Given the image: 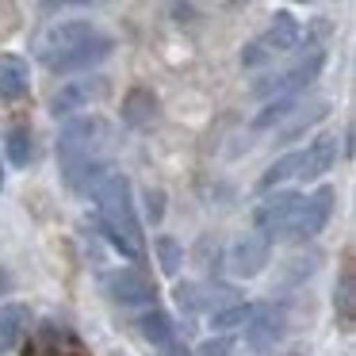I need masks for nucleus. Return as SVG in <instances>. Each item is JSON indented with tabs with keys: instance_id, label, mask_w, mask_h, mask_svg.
<instances>
[{
	"instance_id": "nucleus-2",
	"label": "nucleus",
	"mask_w": 356,
	"mask_h": 356,
	"mask_svg": "<svg viewBox=\"0 0 356 356\" xmlns=\"http://www.w3.org/2000/svg\"><path fill=\"white\" fill-rule=\"evenodd\" d=\"M108 142V123L100 115H81V119H70L58 134V161L73 165V161H85V157H96V149Z\"/></svg>"
},
{
	"instance_id": "nucleus-27",
	"label": "nucleus",
	"mask_w": 356,
	"mask_h": 356,
	"mask_svg": "<svg viewBox=\"0 0 356 356\" xmlns=\"http://www.w3.org/2000/svg\"><path fill=\"white\" fill-rule=\"evenodd\" d=\"M264 62H272V54L261 47V42H253V47L241 50V65H264Z\"/></svg>"
},
{
	"instance_id": "nucleus-3",
	"label": "nucleus",
	"mask_w": 356,
	"mask_h": 356,
	"mask_svg": "<svg viewBox=\"0 0 356 356\" xmlns=\"http://www.w3.org/2000/svg\"><path fill=\"white\" fill-rule=\"evenodd\" d=\"M88 35H96V27L88 24V19H62V24H50L47 31L35 39V58L50 70L65 50H73L77 42H85Z\"/></svg>"
},
{
	"instance_id": "nucleus-11",
	"label": "nucleus",
	"mask_w": 356,
	"mask_h": 356,
	"mask_svg": "<svg viewBox=\"0 0 356 356\" xmlns=\"http://www.w3.org/2000/svg\"><path fill=\"white\" fill-rule=\"evenodd\" d=\"M299 39H302V31H299V24H295L291 12H276V16H272V27H268V31H264L257 42H261V47L268 50L272 58H276V54L295 50V47H299Z\"/></svg>"
},
{
	"instance_id": "nucleus-5",
	"label": "nucleus",
	"mask_w": 356,
	"mask_h": 356,
	"mask_svg": "<svg viewBox=\"0 0 356 356\" xmlns=\"http://www.w3.org/2000/svg\"><path fill=\"white\" fill-rule=\"evenodd\" d=\"M268 257H272V241L264 238L261 230L241 234V238L230 245V253H226V268H230V276H238V280H253V276L264 272Z\"/></svg>"
},
{
	"instance_id": "nucleus-32",
	"label": "nucleus",
	"mask_w": 356,
	"mask_h": 356,
	"mask_svg": "<svg viewBox=\"0 0 356 356\" xmlns=\"http://www.w3.org/2000/svg\"><path fill=\"white\" fill-rule=\"evenodd\" d=\"M0 188H4V172H0Z\"/></svg>"
},
{
	"instance_id": "nucleus-14",
	"label": "nucleus",
	"mask_w": 356,
	"mask_h": 356,
	"mask_svg": "<svg viewBox=\"0 0 356 356\" xmlns=\"http://www.w3.org/2000/svg\"><path fill=\"white\" fill-rule=\"evenodd\" d=\"M27 325H31V310H27L24 302H4V307H0V356L19 345Z\"/></svg>"
},
{
	"instance_id": "nucleus-21",
	"label": "nucleus",
	"mask_w": 356,
	"mask_h": 356,
	"mask_svg": "<svg viewBox=\"0 0 356 356\" xmlns=\"http://www.w3.org/2000/svg\"><path fill=\"white\" fill-rule=\"evenodd\" d=\"M4 149H8V161L16 165V169L31 165V131H24V127L8 131V142H4Z\"/></svg>"
},
{
	"instance_id": "nucleus-17",
	"label": "nucleus",
	"mask_w": 356,
	"mask_h": 356,
	"mask_svg": "<svg viewBox=\"0 0 356 356\" xmlns=\"http://www.w3.org/2000/svg\"><path fill=\"white\" fill-rule=\"evenodd\" d=\"M154 111H157L154 92H146V88H134V92L123 100V123H127V127H146L149 119H154Z\"/></svg>"
},
{
	"instance_id": "nucleus-10",
	"label": "nucleus",
	"mask_w": 356,
	"mask_h": 356,
	"mask_svg": "<svg viewBox=\"0 0 356 356\" xmlns=\"http://www.w3.org/2000/svg\"><path fill=\"white\" fill-rule=\"evenodd\" d=\"M284 333V310L264 302V307H249V318H245V341L253 348H268L276 345V337Z\"/></svg>"
},
{
	"instance_id": "nucleus-13",
	"label": "nucleus",
	"mask_w": 356,
	"mask_h": 356,
	"mask_svg": "<svg viewBox=\"0 0 356 356\" xmlns=\"http://www.w3.org/2000/svg\"><path fill=\"white\" fill-rule=\"evenodd\" d=\"M333 161H337V134H322V138L310 142V149L302 154L299 172H295V177H302V180H318L322 172H330V169H333Z\"/></svg>"
},
{
	"instance_id": "nucleus-25",
	"label": "nucleus",
	"mask_w": 356,
	"mask_h": 356,
	"mask_svg": "<svg viewBox=\"0 0 356 356\" xmlns=\"http://www.w3.org/2000/svg\"><path fill=\"white\" fill-rule=\"evenodd\" d=\"M230 348H234V337H230V333H218V337L203 341L195 356H230Z\"/></svg>"
},
{
	"instance_id": "nucleus-9",
	"label": "nucleus",
	"mask_w": 356,
	"mask_h": 356,
	"mask_svg": "<svg viewBox=\"0 0 356 356\" xmlns=\"http://www.w3.org/2000/svg\"><path fill=\"white\" fill-rule=\"evenodd\" d=\"M111 47H115V42L108 39V35H88L85 42H77V47L73 50H65L62 58H58L54 65H50V70L54 73H77V70H92V65H100L104 58L111 54Z\"/></svg>"
},
{
	"instance_id": "nucleus-28",
	"label": "nucleus",
	"mask_w": 356,
	"mask_h": 356,
	"mask_svg": "<svg viewBox=\"0 0 356 356\" xmlns=\"http://www.w3.org/2000/svg\"><path fill=\"white\" fill-rule=\"evenodd\" d=\"M177 302H180L184 310H195V302H200V299H195V287H192V284H180V287H177Z\"/></svg>"
},
{
	"instance_id": "nucleus-15",
	"label": "nucleus",
	"mask_w": 356,
	"mask_h": 356,
	"mask_svg": "<svg viewBox=\"0 0 356 356\" xmlns=\"http://www.w3.org/2000/svg\"><path fill=\"white\" fill-rule=\"evenodd\" d=\"M27 92V62L16 54L0 58V100H19Z\"/></svg>"
},
{
	"instance_id": "nucleus-8",
	"label": "nucleus",
	"mask_w": 356,
	"mask_h": 356,
	"mask_svg": "<svg viewBox=\"0 0 356 356\" xmlns=\"http://www.w3.org/2000/svg\"><path fill=\"white\" fill-rule=\"evenodd\" d=\"M104 284H108L111 299L123 302V307H138V302H149L157 295L154 280H149L146 272H138V268H119V272H111Z\"/></svg>"
},
{
	"instance_id": "nucleus-6",
	"label": "nucleus",
	"mask_w": 356,
	"mask_h": 356,
	"mask_svg": "<svg viewBox=\"0 0 356 356\" xmlns=\"http://www.w3.org/2000/svg\"><path fill=\"white\" fill-rule=\"evenodd\" d=\"M322 65H325V54H322V50H314V54L302 58L299 65H291V70L276 73V77H268V81H261V85H257V96H299L302 88L318 77Z\"/></svg>"
},
{
	"instance_id": "nucleus-1",
	"label": "nucleus",
	"mask_w": 356,
	"mask_h": 356,
	"mask_svg": "<svg viewBox=\"0 0 356 356\" xmlns=\"http://www.w3.org/2000/svg\"><path fill=\"white\" fill-rule=\"evenodd\" d=\"M92 200L100 207V226L111 238V245L127 257H142L146 241H142V222L131 203V180L119 177V172H108L100 180V188L92 192Z\"/></svg>"
},
{
	"instance_id": "nucleus-19",
	"label": "nucleus",
	"mask_w": 356,
	"mask_h": 356,
	"mask_svg": "<svg viewBox=\"0 0 356 356\" xmlns=\"http://www.w3.org/2000/svg\"><path fill=\"white\" fill-rule=\"evenodd\" d=\"M295 104H299L295 96H272V100L264 104V111L253 119V131H268V127H276L280 119H287L295 111Z\"/></svg>"
},
{
	"instance_id": "nucleus-30",
	"label": "nucleus",
	"mask_w": 356,
	"mask_h": 356,
	"mask_svg": "<svg viewBox=\"0 0 356 356\" xmlns=\"http://www.w3.org/2000/svg\"><path fill=\"white\" fill-rule=\"evenodd\" d=\"M58 4H73V0H42V12H54Z\"/></svg>"
},
{
	"instance_id": "nucleus-33",
	"label": "nucleus",
	"mask_w": 356,
	"mask_h": 356,
	"mask_svg": "<svg viewBox=\"0 0 356 356\" xmlns=\"http://www.w3.org/2000/svg\"><path fill=\"white\" fill-rule=\"evenodd\" d=\"M299 4H307V0H299Z\"/></svg>"
},
{
	"instance_id": "nucleus-16",
	"label": "nucleus",
	"mask_w": 356,
	"mask_h": 356,
	"mask_svg": "<svg viewBox=\"0 0 356 356\" xmlns=\"http://www.w3.org/2000/svg\"><path fill=\"white\" fill-rule=\"evenodd\" d=\"M138 330H142V337H146L154 348H165L172 337H177V330H172V318L165 314V310H146V314L138 318Z\"/></svg>"
},
{
	"instance_id": "nucleus-12",
	"label": "nucleus",
	"mask_w": 356,
	"mask_h": 356,
	"mask_svg": "<svg viewBox=\"0 0 356 356\" xmlns=\"http://www.w3.org/2000/svg\"><path fill=\"white\" fill-rule=\"evenodd\" d=\"M100 92H104V81H70V85L54 96L50 111H54L58 119H65V115H73V111L88 108V104H92Z\"/></svg>"
},
{
	"instance_id": "nucleus-7",
	"label": "nucleus",
	"mask_w": 356,
	"mask_h": 356,
	"mask_svg": "<svg viewBox=\"0 0 356 356\" xmlns=\"http://www.w3.org/2000/svg\"><path fill=\"white\" fill-rule=\"evenodd\" d=\"M333 200H337V192H333L330 184H322L310 200H302L299 215H295V226H291V238L307 241V238H314V234H322L325 222H330V215H333Z\"/></svg>"
},
{
	"instance_id": "nucleus-20",
	"label": "nucleus",
	"mask_w": 356,
	"mask_h": 356,
	"mask_svg": "<svg viewBox=\"0 0 356 356\" xmlns=\"http://www.w3.org/2000/svg\"><path fill=\"white\" fill-rule=\"evenodd\" d=\"M299 161H302V154H284L280 161H272L268 169H264V177H261V188L272 192V188L284 184L287 177H295V172H299Z\"/></svg>"
},
{
	"instance_id": "nucleus-22",
	"label": "nucleus",
	"mask_w": 356,
	"mask_h": 356,
	"mask_svg": "<svg viewBox=\"0 0 356 356\" xmlns=\"http://www.w3.org/2000/svg\"><path fill=\"white\" fill-rule=\"evenodd\" d=\"M245 318H249V307L245 302H234V307L215 310V314H211V325H215L218 333H230V330H238V325H245Z\"/></svg>"
},
{
	"instance_id": "nucleus-31",
	"label": "nucleus",
	"mask_w": 356,
	"mask_h": 356,
	"mask_svg": "<svg viewBox=\"0 0 356 356\" xmlns=\"http://www.w3.org/2000/svg\"><path fill=\"white\" fill-rule=\"evenodd\" d=\"M8 284H12V280H8V272H4V268H0V295H4V291H8Z\"/></svg>"
},
{
	"instance_id": "nucleus-4",
	"label": "nucleus",
	"mask_w": 356,
	"mask_h": 356,
	"mask_svg": "<svg viewBox=\"0 0 356 356\" xmlns=\"http://www.w3.org/2000/svg\"><path fill=\"white\" fill-rule=\"evenodd\" d=\"M302 207V195L299 192H276L268 195V200L257 207V230L264 234V238H291V226H295V215H299Z\"/></svg>"
},
{
	"instance_id": "nucleus-18",
	"label": "nucleus",
	"mask_w": 356,
	"mask_h": 356,
	"mask_svg": "<svg viewBox=\"0 0 356 356\" xmlns=\"http://www.w3.org/2000/svg\"><path fill=\"white\" fill-rule=\"evenodd\" d=\"M333 307H337V318L341 322H353V310H356V280H353V268L341 272L337 280V291H333Z\"/></svg>"
},
{
	"instance_id": "nucleus-23",
	"label": "nucleus",
	"mask_w": 356,
	"mask_h": 356,
	"mask_svg": "<svg viewBox=\"0 0 356 356\" xmlns=\"http://www.w3.org/2000/svg\"><path fill=\"white\" fill-rule=\"evenodd\" d=\"M157 257H161V272L165 276H177L180 264H184V249L172 238H157Z\"/></svg>"
},
{
	"instance_id": "nucleus-26",
	"label": "nucleus",
	"mask_w": 356,
	"mask_h": 356,
	"mask_svg": "<svg viewBox=\"0 0 356 356\" xmlns=\"http://www.w3.org/2000/svg\"><path fill=\"white\" fill-rule=\"evenodd\" d=\"M146 215H149V222H161V215H165V192H157V188H149V192H146Z\"/></svg>"
},
{
	"instance_id": "nucleus-24",
	"label": "nucleus",
	"mask_w": 356,
	"mask_h": 356,
	"mask_svg": "<svg viewBox=\"0 0 356 356\" xmlns=\"http://www.w3.org/2000/svg\"><path fill=\"white\" fill-rule=\"evenodd\" d=\"M325 111H330V104H318V108H310L307 115H299V119H295L291 127H287V131H284V138H295V134H302V131H307V127H314L318 119L325 115Z\"/></svg>"
},
{
	"instance_id": "nucleus-29",
	"label": "nucleus",
	"mask_w": 356,
	"mask_h": 356,
	"mask_svg": "<svg viewBox=\"0 0 356 356\" xmlns=\"http://www.w3.org/2000/svg\"><path fill=\"white\" fill-rule=\"evenodd\" d=\"M157 353H161V356H192V353H188V348L180 345L177 337H172V341H169V345H165V348H157Z\"/></svg>"
}]
</instances>
